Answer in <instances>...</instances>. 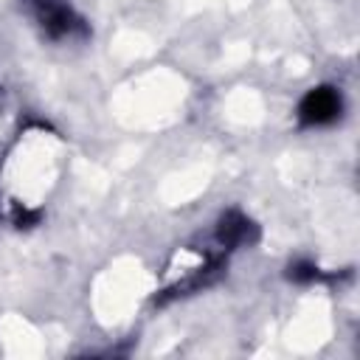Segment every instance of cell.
I'll list each match as a JSON object with an SVG mask.
<instances>
[{
	"label": "cell",
	"mask_w": 360,
	"mask_h": 360,
	"mask_svg": "<svg viewBox=\"0 0 360 360\" xmlns=\"http://www.w3.org/2000/svg\"><path fill=\"white\" fill-rule=\"evenodd\" d=\"M39 11H42V25H45L51 34H65V31L70 28V14H68V8L53 6V3H42Z\"/></svg>",
	"instance_id": "2"
},
{
	"label": "cell",
	"mask_w": 360,
	"mask_h": 360,
	"mask_svg": "<svg viewBox=\"0 0 360 360\" xmlns=\"http://www.w3.org/2000/svg\"><path fill=\"white\" fill-rule=\"evenodd\" d=\"M340 112V96L332 87H315L304 96L298 115L304 124H326Z\"/></svg>",
	"instance_id": "1"
},
{
	"label": "cell",
	"mask_w": 360,
	"mask_h": 360,
	"mask_svg": "<svg viewBox=\"0 0 360 360\" xmlns=\"http://www.w3.org/2000/svg\"><path fill=\"white\" fill-rule=\"evenodd\" d=\"M290 278H295V281H315L318 278V267L312 262H295L290 267Z\"/></svg>",
	"instance_id": "3"
}]
</instances>
